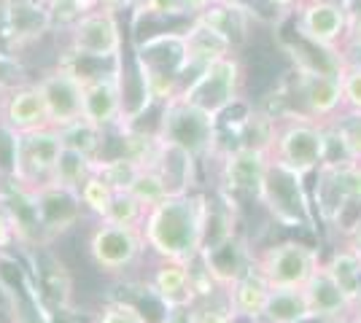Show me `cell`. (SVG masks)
Returning <instances> with one entry per match:
<instances>
[{"mask_svg":"<svg viewBox=\"0 0 361 323\" xmlns=\"http://www.w3.org/2000/svg\"><path fill=\"white\" fill-rule=\"evenodd\" d=\"M211 197L192 191L165 197L149 208L143 221L146 246L157 259L167 262H195L208 243Z\"/></svg>","mask_w":361,"mask_h":323,"instance_id":"obj_1","label":"cell"},{"mask_svg":"<svg viewBox=\"0 0 361 323\" xmlns=\"http://www.w3.org/2000/svg\"><path fill=\"white\" fill-rule=\"evenodd\" d=\"M329 154L326 124L305 113H286L278 119L270 159L300 175H313Z\"/></svg>","mask_w":361,"mask_h":323,"instance_id":"obj_2","label":"cell"},{"mask_svg":"<svg viewBox=\"0 0 361 323\" xmlns=\"http://www.w3.org/2000/svg\"><path fill=\"white\" fill-rule=\"evenodd\" d=\"M243 87H245V68L238 54H229L195 73V78L183 84L178 97L186 106L197 108L219 122L224 113L240 106Z\"/></svg>","mask_w":361,"mask_h":323,"instance_id":"obj_3","label":"cell"},{"mask_svg":"<svg viewBox=\"0 0 361 323\" xmlns=\"http://www.w3.org/2000/svg\"><path fill=\"white\" fill-rule=\"evenodd\" d=\"M259 202L264 205V210L270 218L281 227L288 229H313L318 224L316 205L313 197L307 194L305 186V175L294 172V170L283 167L270 159V167L262 184V194Z\"/></svg>","mask_w":361,"mask_h":323,"instance_id":"obj_4","label":"cell"},{"mask_svg":"<svg viewBox=\"0 0 361 323\" xmlns=\"http://www.w3.org/2000/svg\"><path fill=\"white\" fill-rule=\"evenodd\" d=\"M62 151V135L54 127H44L35 132H16L11 148V186L35 191L51 181V170Z\"/></svg>","mask_w":361,"mask_h":323,"instance_id":"obj_5","label":"cell"},{"mask_svg":"<svg viewBox=\"0 0 361 323\" xmlns=\"http://www.w3.org/2000/svg\"><path fill=\"white\" fill-rule=\"evenodd\" d=\"M157 135L167 143H176L180 148L192 151L197 159L216 154L219 146V122L208 113L186 106L180 97L162 103V119Z\"/></svg>","mask_w":361,"mask_h":323,"instance_id":"obj_6","label":"cell"},{"mask_svg":"<svg viewBox=\"0 0 361 323\" xmlns=\"http://www.w3.org/2000/svg\"><path fill=\"white\" fill-rule=\"evenodd\" d=\"M90 259L106 275H121L135 267L146 253V234L143 227H127L100 218L97 227L90 232Z\"/></svg>","mask_w":361,"mask_h":323,"instance_id":"obj_7","label":"cell"},{"mask_svg":"<svg viewBox=\"0 0 361 323\" xmlns=\"http://www.w3.org/2000/svg\"><path fill=\"white\" fill-rule=\"evenodd\" d=\"M254 267L264 275L270 289H302L321 267V256L307 243L283 240L256 253Z\"/></svg>","mask_w":361,"mask_h":323,"instance_id":"obj_8","label":"cell"},{"mask_svg":"<svg viewBox=\"0 0 361 323\" xmlns=\"http://www.w3.org/2000/svg\"><path fill=\"white\" fill-rule=\"evenodd\" d=\"M68 38H71V51L87 60L114 62L124 51L119 14L106 11V8H92L78 16L68 27Z\"/></svg>","mask_w":361,"mask_h":323,"instance_id":"obj_9","label":"cell"},{"mask_svg":"<svg viewBox=\"0 0 361 323\" xmlns=\"http://www.w3.org/2000/svg\"><path fill=\"white\" fill-rule=\"evenodd\" d=\"M35 87L44 97L49 124L54 129L84 119V76H78L71 65L60 62L54 70L38 78Z\"/></svg>","mask_w":361,"mask_h":323,"instance_id":"obj_10","label":"cell"},{"mask_svg":"<svg viewBox=\"0 0 361 323\" xmlns=\"http://www.w3.org/2000/svg\"><path fill=\"white\" fill-rule=\"evenodd\" d=\"M270 167V154L256 148H224L219 154V178H221V194L229 200L235 197H254L259 202L262 184Z\"/></svg>","mask_w":361,"mask_h":323,"instance_id":"obj_11","label":"cell"},{"mask_svg":"<svg viewBox=\"0 0 361 323\" xmlns=\"http://www.w3.org/2000/svg\"><path fill=\"white\" fill-rule=\"evenodd\" d=\"M294 27L307 44L340 49L348 30V8L343 0H302L294 11Z\"/></svg>","mask_w":361,"mask_h":323,"instance_id":"obj_12","label":"cell"},{"mask_svg":"<svg viewBox=\"0 0 361 323\" xmlns=\"http://www.w3.org/2000/svg\"><path fill=\"white\" fill-rule=\"evenodd\" d=\"M294 94L300 97L302 113L318 119V122H329L334 113L343 110V84L340 73H326V70H313V68H297L291 73Z\"/></svg>","mask_w":361,"mask_h":323,"instance_id":"obj_13","label":"cell"},{"mask_svg":"<svg viewBox=\"0 0 361 323\" xmlns=\"http://www.w3.org/2000/svg\"><path fill=\"white\" fill-rule=\"evenodd\" d=\"M84 119L92 122L94 127H100V129H114V127L124 124L119 60L106 70L84 78Z\"/></svg>","mask_w":361,"mask_h":323,"instance_id":"obj_14","label":"cell"},{"mask_svg":"<svg viewBox=\"0 0 361 323\" xmlns=\"http://www.w3.org/2000/svg\"><path fill=\"white\" fill-rule=\"evenodd\" d=\"M32 202H35V215H38L41 243L60 237L81 221L84 205H81L78 191H73V189L46 184L32 191Z\"/></svg>","mask_w":361,"mask_h":323,"instance_id":"obj_15","label":"cell"},{"mask_svg":"<svg viewBox=\"0 0 361 323\" xmlns=\"http://www.w3.org/2000/svg\"><path fill=\"white\" fill-rule=\"evenodd\" d=\"M151 293L162 302L167 312H186L197 302L195 283H192V262H167L159 259L149 280Z\"/></svg>","mask_w":361,"mask_h":323,"instance_id":"obj_16","label":"cell"},{"mask_svg":"<svg viewBox=\"0 0 361 323\" xmlns=\"http://www.w3.org/2000/svg\"><path fill=\"white\" fill-rule=\"evenodd\" d=\"M0 122L14 132H35L51 127L46 113L44 97L35 84H19L0 97Z\"/></svg>","mask_w":361,"mask_h":323,"instance_id":"obj_17","label":"cell"},{"mask_svg":"<svg viewBox=\"0 0 361 323\" xmlns=\"http://www.w3.org/2000/svg\"><path fill=\"white\" fill-rule=\"evenodd\" d=\"M200 262L205 264V270L211 272L213 280L219 283V289L224 291L226 286H232L251 267L254 253L248 251V246L235 232V234H226V237H219V240L208 243L200 253Z\"/></svg>","mask_w":361,"mask_h":323,"instance_id":"obj_18","label":"cell"},{"mask_svg":"<svg viewBox=\"0 0 361 323\" xmlns=\"http://www.w3.org/2000/svg\"><path fill=\"white\" fill-rule=\"evenodd\" d=\"M197 159L192 151L180 148L176 143H167L159 138L157 146V156L151 162V167L159 172V178L165 181L167 194L170 197H178V194H192L197 186Z\"/></svg>","mask_w":361,"mask_h":323,"instance_id":"obj_19","label":"cell"},{"mask_svg":"<svg viewBox=\"0 0 361 323\" xmlns=\"http://www.w3.org/2000/svg\"><path fill=\"white\" fill-rule=\"evenodd\" d=\"M316 184H313V205H316V215L321 224L326 227H337L340 218L350 208L353 197L348 194L345 181L340 175V162H324L321 167L313 172Z\"/></svg>","mask_w":361,"mask_h":323,"instance_id":"obj_20","label":"cell"},{"mask_svg":"<svg viewBox=\"0 0 361 323\" xmlns=\"http://www.w3.org/2000/svg\"><path fill=\"white\" fill-rule=\"evenodd\" d=\"M3 8H6V19H8V30L16 44V51L38 41L49 30H54L49 0H3Z\"/></svg>","mask_w":361,"mask_h":323,"instance_id":"obj_21","label":"cell"},{"mask_svg":"<svg viewBox=\"0 0 361 323\" xmlns=\"http://www.w3.org/2000/svg\"><path fill=\"white\" fill-rule=\"evenodd\" d=\"M183 46H186V73H183V84L186 76L195 78L205 65L235 54L232 44L226 41L221 32H216L211 25H205L202 19H192L189 27L183 30Z\"/></svg>","mask_w":361,"mask_h":323,"instance_id":"obj_22","label":"cell"},{"mask_svg":"<svg viewBox=\"0 0 361 323\" xmlns=\"http://www.w3.org/2000/svg\"><path fill=\"white\" fill-rule=\"evenodd\" d=\"M270 283L264 280V275L259 272L251 262V267L243 272L232 286H226V302L232 312L238 315L240 323H259L262 321V312H264V305L270 299Z\"/></svg>","mask_w":361,"mask_h":323,"instance_id":"obj_23","label":"cell"},{"mask_svg":"<svg viewBox=\"0 0 361 323\" xmlns=\"http://www.w3.org/2000/svg\"><path fill=\"white\" fill-rule=\"evenodd\" d=\"M305 302L310 308L313 321H326V323H345L350 302H348L343 291L337 289V283L329 277V272L324 270V264L310 275V280L302 286Z\"/></svg>","mask_w":361,"mask_h":323,"instance_id":"obj_24","label":"cell"},{"mask_svg":"<svg viewBox=\"0 0 361 323\" xmlns=\"http://www.w3.org/2000/svg\"><path fill=\"white\" fill-rule=\"evenodd\" d=\"M195 19H202L205 25H211L216 32H221L226 41L232 44V49L238 51L251 41V25L254 16L243 6L240 0H216L213 6H208L205 11Z\"/></svg>","mask_w":361,"mask_h":323,"instance_id":"obj_25","label":"cell"},{"mask_svg":"<svg viewBox=\"0 0 361 323\" xmlns=\"http://www.w3.org/2000/svg\"><path fill=\"white\" fill-rule=\"evenodd\" d=\"M275 127H278V119L262 110V108H248L245 116L235 122V146H243V148H256V151H264L270 154L272 143H275ZM229 146V148H235Z\"/></svg>","mask_w":361,"mask_h":323,"instance_id":"obj_26","label":"cell"},{"mask_svg":"<svg viewBox=\"0 0 361 323\" xmlns=\"http://www.w3.org/2000/svg\"><path fill=\"white\" fill-rule=\"evenodd\" d=\"M324 264V270L337 283V289L343 291L348 302L353 305L361 296V251L356 246L337 248Z\"/></svg>","mask_w":361,"mask_h":323,"instance_id":"obj_27","label":"cell"},{"mask_svg":"<svg viewBox=\"0 0 361 323\" xmlns=\"http://www.w3.org/2000/svg\"><path fill=\"white\" fill-rule=\"evenodd\" d=\"M326 124L329 143L340 148L343 162H361V110H340Z\"/></svg>","mask_w":361,"mask_h":323,"instance_id":"obj_28","label":"cell"},{"mask_svg":"<svg viewBox=\"0 0 361 323\" xmlns=\"http://www.w3.org/2000/svg\"><path fill=\"white\" fill-rule=\"evenodd\" d=\"M313 321L302 289H272L259 323H307Z\"/></svg>","mask_w":361,"mask_h":323,"instance_id":"obj_29","label":"cell"},{"mask_svg":"<svg viewBox=\"0 0 361 323\" xmlns=\"http://www.w3.org/2000/svg\"><path fill=\"white\" fill-rule=\"evenodd\" d=\"M94 162H97L94 156L62 146L60 156H57V165H54V170H51V181H49V184L78 191L81 184L94 172Z\"/></svg>","mask_w":361,"mask_h":323,"instance_id":"obj_30","label":"cell"},{"mask_svg":"<svg viewBox=\"0 0 361 323\" xmlns=\"http://www.w3.org/2000/svg\"><path fill=\"white\" fill-rule=\"evenodd\" d=\"M140 170H143V165L127 154L108 156V159H97V162H94V172H97L114 191H130L133 184H135V178L140 175Z\"/></svg>","mask_w":361,"mask_h":323,"instance_id":"obj_31","label":"cell"},{"mask_svg":"<svg viewBox=\"0 0 361 323\" xmlns=\"http://www.w3.org/2000/svg\"><path fill=\"white\" fill-rule=\"evenodd\" d=\"M60 135H62V146H68V148L84 151V154L94 156V159H100V154H103L106 129L94 127V124L87 122V119H78V122L62 127Z\"/></svg>","mask_w":361,"mask_h":323,"instance_id":"obj_32","label":"cell"},{"mask_svg":"<svg viewBox=\"0 0 361 323\" xmlns=\"http://www.w3.org/2000/svg\"><path fill=\"white\" fill-rule=\"evenodd\" d=\"M183 315H186V323H240L229 308L224 291L208 296V299H197Z\"/></svg>","mask_w":361,"mask_h":323,"instance_id":"obj_33","label":"cell"},{"mask_svg":"<svg viewBox=\"0 0 361 323\" xmlns=\"http://www.w3.org/2000/svg\"><path fill=\"white\" fill-rule=\"evenodd\" d=\"M114 189L97 175V172H92L90 178L81 184L78 189V197H81V205H84V210H90L94 213L97 218H106L108 210H111V202H114Z\"/></svg>","mask_w":361,"mask_h":323,"instance_id":"obj_34","label":"cell"},{"mask_svg":"<svg viewBox=\"0 0 361 323\" xmlns=\"http://www.w3.org/2000/svg\"><path fill=\"white\" fill-rule=\"evenodd\" d=\"M146 213H149V208L137 200L135 194H130V191H116L106 218L108 221H116V224H127V227H143Z\"/></svg>","mask_w":361,"mask_h":323,"instance_id":"obj_35","label":"cell"},{"mask_svg":"<svg viewBox=\"0 0 361 323\" xmlns=\"http://www.w3.org/2000/svg\"><path fill=\"white\" fill-rule=\"evenodd\" d=\"M130 194H135L146 208H154L157 202H162L165 197H170V194H167L165 181L159 178V172H157L154 167L140 170V175L135 178V184H133V189H130Z\"/></svg>","mask_w":361,"mask_h":323,"instance_id":"obj_36","label":"cell"},{"mask_svg":"<svg viewBox=\"0 0 361 323\" xmlns=\"http://www.w3.org/2000/svg\"><path fill=\"white\" fill-rule=\"evenodd\" d=\"M340 84H343V108L345 110H361V62L348 60L340 73Z\"/></svg>","mask_w":361,"mask_h":323,"instance_id":"obj_37","label":"cell"},{"mask_svg":"<svg viewBox=\"0 0 361 323\" xmlns=\"http://www.w3.org/2000/svg\"><path fill=\"white\" fill-rule=\"evenodd\" d=\"M54 27H71L81 14H87L92 8H97V0H49Z\"/></svg>","mask_w":361,"mask_h":323,"instance_id":"obj_38","label":"cell"},{"mask_svg":"<svg viewBox=\"0 0 361 323\" xmlns=\"http://www.w3.org/2000/svg\"><path fill=\"white\" fill-rule=\"evenodd\" d=\"M94 323H149V318L143 315V310L130 302H108L100 308Z\"/></svg>","mask_w":361,"mask_h":323,"instance_id":"obj_39","label":"cell"},{"mask_svg":"<svg viewBox=\"0 0 361 323\" xmlns=\"http://www.w3.org/2000/svg\"><path fill=\"white\" fill-rule=\"evenodd\" d=\"M25 84V68L19 65L16 54H8L0 49V94Z\"/></svg>","mask_w":361,"mask_h":323,"instance_id":"obj_40","label":"cell"},{"mask_svg":"<svg viewBox=\"0 0 361 323\" xmlns=\"http://www.w3.org/2000/svg\"><path fill=\"white\" fill-rule=\"evenodd\" d=\"M16 243V227H14V215H11V205L6 191L0 194V251L11 248Z\"/></svg>","mask_w":361,"mask_h":323,"instance_id":"obj_41","label":"cell"},{"mask_svg":"<svg viewBox=\"0 0 361 323\" xmlns=\"http://www.w3.org/2000/svg\"><path fill=\"white\" fill-rule=\"evenodd\" d=\"M135 8H140V11H149V14L180 16V0H140Z\"/></svg>","mask_w":361,"mask_h":323,"instance_id":"obj_42","label":"cell"},{"mask_svg":"<svg viewBox=\"0 0 361 323\" xmlns=\"http://www.w3.org/2000/svg\"><path fill=\"white\" fill-rule=\"evenodd\" d=\"M343 44L353 51H361V11L359 14H348V30Z\"/></svg>","mask_w":361,"mask_h":323,"instance_id":"obj_43","label":"cell"},{"mask_svg":"<svg viewBox=\"0 0 361 323\" xmlns=\"http://www.w3.org/2000/svg\"><path fill=\"white\" fill-rule=\"evenodd\" d=\"M216 0H180V16H186V19H195L200 16L208 6H213Z\"/></svg>","mask_w":361,"mask_h":323,"instance_id":"obj_44","label":"cell"},{"mask_svg":"<svg viewBox=\"0 0 361 323\" xmlns=\"http://www.w3.org/2000/svg\"><path fill=\"white\" fill-rule=\"evenodd\" d=\"M140 0H97V8H106V11H114L119 14L124 8H135Z\"/></svg>","mask_w":361,"mask_h":323,"instance_id":"obj_45","label":"cell"},{"mask_svg":"<svg viewBox=\"0 0 361 323\" xmlns=\"http://www.w3.org/2000/svg\"><path fill=\"white\" fill-rule=\"evenodd\" d=\"M270 3L278 8V11H283V14H294V8L300 6L302 0H270Z\"/></svg>","mask_w":361,"mask_h":323,"instance_id":"obj_46","label":"cell"},{"mask_svg":"<svg viewBox=\"0 0 361 323\" xmlns=\"http://www.w3.org/2000/svg\"><path fill=\"white\" fill-rule=\"evenodd\" d=\"M345 323H361V296L350 305V310H348V318Z\"/></svg>","mask_w":361,"mask_h":323,"instance_id":"obj_47","label":"cell"},{"mask_svg":"<svg viewBox=\"0 0 361 323\" xmlns=\"http://www.w3.org/2000/svg\"><path fill=\"white\" fill-rule=\"evenodd\" d=\"M3 172H6V170H3V165H0V194L6 191V186H3Z\"/></svg>","mask_w":361,"mask_h":323,"instance_id":"obj_48","label":"cell"}]
</instances>
